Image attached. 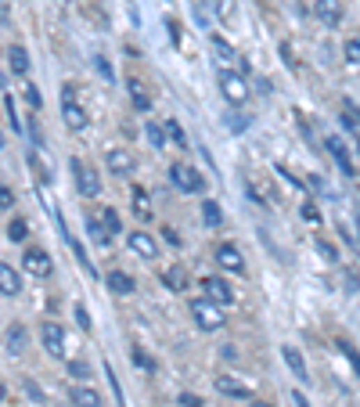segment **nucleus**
Returning a JSON list of instances; mask_svg holds the SVG:
<instances>
[{"instance_id": "nucleus-26", "label": "nucleus", "mask_w": 360, "mask_h": 407, "mask_svg": "<svg viewBox=\"0 0 360 407\" xmlns=\"http://www.w3.org/2000/svg\"><path fill=\"white\" fill-rule=\"evenodd\" d=\"M202 217H205V224H209V227H217V224L224 220V213H220V206H217V202H202Z\"/></svg>"}, {"instance_id": "nucleus-10", "label": "nucleus", "mask_w": 360, "mask_h": 407, "mask_svg": "<svg viewBox=\"0 0 360 407\" xmlns=\"http://www.w3.org/2000/svg\"><path fill=\"white\" fill-rule=\"evenodd\" d=\"M130 249L137 256H144V260H155V256H159V242L148 231H130Z\"/></svg>"}, {"instance_id": "nucleus-35", "label": "nucleus", "mask_w": 360, "mask_h": 407, "mask_svg": "<svg viewBox=\"0 0 360 407\" xmlns=\"http://www.w3.org/2000/svg\"><path fill=\"white\" fill-rule=\"evenodd\" d=\"M94 66H97V72H101L104 79H112V66H109V61H104V58H97Z\"/></svg>"}, {"instance_id": "nucleus-33", "label": "nucleus", "mask_w": 360, "mask_h": 407, "mask_svg": "<svg viewBox=\"0 0 360 407\" xmlns=\"http://www.w3.org/2000/svg\"><path fill=\"white\" fill-rule=\"evenodd\" d=\"M317 252H321V256H328V260H338L335 245H328V242H317Z\"/></svg>"}, {"instance_id": "nucleus-3", "label": "nucleus", "mask_w": 360, "mask_h": 407, "mask_svg": "<svg viewBox=\"0 0 360 407\" xmlns=\"http://www.w3.org/2000/svg\"><path fill=\"white\" fill-rule=\"evenodd\" d=\"M169 181H173L180 191H187V195H202V191H205V177L202 174H195V169L191 166H169Z\"/></svg>"}, {"instance_id": "nucleus-29", "label": "nucleus", "mask_w": 360, "mask_h": 407, "mask_svg": "<svg viewBox=\"0 0 360 407\" xmlns=\"http://www.w3.org/2000/svg\"><path fill=\"white\" fill-rule=\"evenodd\" d=\"M69 375L72 378H91V364L87 360H69Z\"/></svg>"}, {"instance_id": "nucleus-11", "label": "nucleus", "mask_w": 360, "mask_h": 407, "mask_svg": "<svg viewBox=\"0 0 360 407\" xmlns=\"http://www.w3.org/2000/svg\"><path fill=\"white\" fill-rule=\"evenodd\" d=\"M18 292H22V277L11 263L0 260V295H18Z\"/></svg>"}, {"instance_id": "nucleus-38", "label": "nucleus", "mask_w": 360, "mask_h": 407, "mask_svg": "<svg viewBox=\"0 0 360 407\" xmlns=\"http://www.w3.org/2000/svg\"><path fill=\"white\" fill-rule=\"evenodd\" d=\"M343 353L350 357V364H353V368L360 371V353H353V346H343Z\"/></svg>"}, {"instance_id": "nucleus-16", "label": "nucleus", "mask_w": 360, "mask_h": 407, "mask_svg": "<svg viewBox=\"0 0 360 407\" xmlns=\"http://www.w3.org/2000/svg\"><path fill=\"white\" fill-rule=\"evenodd\" d=\"M26 346H29L26 325H11V328H8V353H22Z\"/></svg>"}, {"instance_id": "nucleus-18", "label": "nucleus", "mask_w": 360, "mask_h": 407, "mask_svg": "<svg viewBox=\"0 0 360 407\" xmlns=\"http://www.w3.org/2000/svg\"><path fill=\"white\" fill-rule=\"evenodd\" d=\"M109 289H112L116 295H130V292H134V277L126 274V270H112V274H109Z\"/></svg>"}, {"instance_id": "nucleus-9", "label": "nucleus", "mask_w": 360, "mask_h": 407, "mask_svg": "<svg viewBox=\"0 0 360 407\" xmlns=\"http://www.w3.org/2000/svg\"><path fill=\"white\" fill-rule=\"evenodd\" d=\"M104 166H109V174L126 177V174L134 169V155L126 152V148H109V155H104Z\"/></svg>"}, {"instance_id": "nucleus-13", "label": "nucleus", "mask_w": 360, "mask_h": 407, "mask_svg": "<svg viewBox=\"0 0 360 407\" xmlns=\"http://www.w3.org/2000/svg\"><path fill=\"white\" fill-rule=\"evenodd\" d=\"M61 116H65V123L72 126V130H83V126H87V112H83L69 94H65V101H61Z\"/></svg>"}, {"instance_id": "nucleus-6", "label": "nucleus", "mask_w": 360, "mask_h": 407, "mask_svg": "<svg viewBox=\"0 0 360 407\" xmlns=\"http://www.w3.org/2000/svg\"><path fill=\"white\" fill-rule=\"evenodd\" d=\"M217 263H220L224 270H230V274H245V260H242V252H238V245H230V242L217 245Z\"/></svg>"}, {"instance_id": "nucleus-17", "label": "nucleus", "mask_w": 360, "mask_h": 407, "mask_svg": "<svg viewBox=\"0 0 360 407\" xmlns=\"http://www.w3.org/2000/svg\"><path fill=\"white\" fill-rule=\"evenodd\" d=\"M72 404H76V407H104L101 393L87 390V385H76V390H72Z\"/></svg>"}, {"instance_id": "nucleus-39", "label": "nucleus", "mask_w": 360, "mask_h": 407, "mask_svg": "<svg viewBox=\"0 0 360 407\" xmlns=\"http://www.w3.org/2000/svg\"><path fill=\"white\" fill-rule=\"evenodd\" d=\"M292 400H295V407H310V400H306V397H303L299 390H295V393H292Z\"/></svg>"}, {"instance_id": "nucleus-20", "label": "nucleus", "mask_w": 360, "mask_h": 407, "mask_svg": "<svg viewBox=\"0 0 360 407\" xmlns=\"http://www.w3.org/2000/svg\"><path fill=\"white\" fill-rule=\"evenodd\" d=\"M8 58H11L15 76H26V72H29V54H26V47H11V51H8Z\"/></svg>"}, {"instance_id": "nucleus-5", "label": "nucleus", "mask_w": 360, "mask_h": 407, "mask_svg": "<svg viewBox=\"0 0 360 407\" xmlns=\"http://www.w3.org/2000/svg\"><path fill=\"white\" fill-rule=\"evenodd\" d=\"M217 83H220V94H224L230 105H242V101L249 98L245 79H242V76H235V72H227V69H224V72L217 76Z\"/></svg>"}, {"instance_id": "nucleus-12", "label": "nucleus", "mask_w": 360, "mask_h": 407, "mask_svg": "<svg viewBox=\"0 0 360 407\" xmlns=\"http://www.w3.org/2000/svg\"><path fill=\"white\" fill-rule=\"evenodd\" d=\"M202 289L209 292V299H213V303H235V292H230V285L220 282V277H205Z\"/></svg>"}, {"instance_id": "nucleus-19", "label": "nucleus", "mask_w": 360, "mask_h": 407, "mask_svg": "<svg viewBox=\"0 0 360 407\" xmlns=\"http://www.w3.org/2000/svg\"><path fill=\"white\" fill-rule=\"evenodd\" d=\"M217 390L227 393V397H249V385L245 382H235L230 375H217Z\"/></svg>"}, {"instance_id": "nucleus-30", "label": "nucleus", "mask_w": 360, "mask_h": 407, "mask_svg": "<svg viewBox=\"0 0 360 407\" xmlns=\"http://www.w3.org/2000/svg\"><path fill=\"white\" fill-rule=\"evenodd\" d=\"M346 61H353V66H360V36L346 40Z\"/></svg>"}, {"instance_id": "nucleus-22", "label": "nucleus", "mask_w": 360, "mask_h": 407, "mask_svg": "<svg viewBox=\"0 0 360 407\" xmlns=\"http://www.w3.org/2000/svg\"><path fill=\"white\" fill-rule=\"evenodd\" d=\"M213 51H217V54H220L224 61H242V58H238V51L230 47V44H227L224 36H213Z\"/></svg>"}, {"instance_id": "nucleus-34", "label": "nucleus", "mask_w": 360, "mask_h": 407, "mask_svg": "<svg viewBox=\"0 0 360 407\" xmlns=\"http://www.w3.org/2000/svg\"><path fill=\"white\" fill-rule=\"evenodd\" d=\"M11 206H15V195L8 187H0V209H11Z\"/></svg>"}, {"instance_id": "nucleus-28", "label": "nucleus", "mask_w": 360, "mask_h": 407, "mask_svg": "<svg viewBox=\"0 0 360 407\" xmlns=\"http://www.w3.org/2000/svg\"><path fill=\"white\" fill-rule=\"evenodd\" d=\"M101 217H104V231H109V234H119V231H123V224H119V213H116V209H104Z\"/></svg>"}, {"instance_id": "nucleus-2", "label": "nucleus", "mask_w": 360, "mask_h": 407, "mask_svg": "<svg viewBox=\"0 0 360 407\" xmlns=\"http://www.w3.org/2000/svg\"><path fill=\"white\" fill-rule=\"evenodd\" d=\"M69 166H72V177H76L79 195H83V199H97V195H101V177H97V169H91L87 162H79V159H72Z\"/></svg>"}, {"instance_id": "nucleus-27", "label": "nucleus", "mask_w": 360, "mask_h": 407, "mask_svg": "<svg viewBox=\"0 0 360 407\" xmlns=\"http://www.w3.org/2000/svg\"><path fill=\"white\" fill-rule=\"evenodd\" d=\"M166 134L173 137V141H177L180 148H187V134L180 130V123H177V119H166Z\"/></svg>"}, {"instance_id": "nucleus-31", "label": "nucleus", "mask_w": 360, "mask_h": 407, "mask_svg": "<svg viewBox=\"0 0 360 407\" xmlns=\"http://www.w3.org/2000/svg\"><path fill=\"white\" fill-rule=\"evenodd\" d=\"M76 321H79L83 332H91V314H87V307H76Z\"/></svg>"}, {"instance_id": "nucleus-7", "label": "nucleus", "mask_w": 360, "mask_h": 407, "mask_svg": "<svg viewBox=\"0 0 360 407\" xmlns=\"http://www.w3.org/2000/svg\"><path fill=\"white\" fill-rule=\"evenodd\" d=\"M313 15L324 26H338L343 22V0H313Z\"/></svg>"}, {"instance_id": "nucleus-24", "label": "nucleus", "mask_w": 360, "mask_h": 407, "mask_svg": "<svg viewBox=\"0 0 360 407\" xmlns=\"http://www.w3.org/2000/svg\"><path fill=\"white\" fill-rule=\"evenodd\" d=\"M26 234H29V224H26L22 217H15V220L8 224V238H11V242H26Z\"/></svg>"}, {"instance_id": "nucleus-14", "label": "nucleus", "mask_w": 360, "mask_h": 407, "mask_svg": "<svg viewBox=\"0 0 360 407\" xmlns=\"http://www.w3.org/2000/svg\"><path fill=\"white\" fill-rule=\"evenodd\" d=\"M324 148H328V152H331V159H335V166H338V169H343V174H346V177H353V162H350V155H346V148H343V141H338V137H328V141H324Z\"/></svg>"}, {"instance_id": "nucleus-15", "label": "nucleus", "mask_w": 360, "mask_h": 407, "mask_svg": "<svg viewBox=\"0 0 360 407\" xmlns=\"http://www.w3.org/2000/svg\"><path fill=\"white\" fill-rule=\"evenodd\" d=\"M281 357H285V364H288V371H292L295 378L306 382V360H303V353L295 350V346H281Z\"/></svg>"}, {"instance_id": "nucleus-32", "label": "nucleus", "mask_w": 360, "mask_h": 407, "mask_svg": "<svg viewBox=\"0 0 360 407\" xmlns=\"http://www.w3.org/2000/svg\"><path fill=\"white\" fill-rule=\"evenodd\" d=\"M26 101L33 105V109H40V91L33 87V83H26Z\"/></svg>"}, {"instance_id": "nucleus-42", "label": "nucleus", "mask_w": 360, "mask_h": 407, "mask_svg": "<svg viewBox=\"0 0 360 407\" xmlns=\"http://www.w3.org/2000/svg\"><path fill=\"white\" fill-rule=\"evenodd\" d=\"M0 148H4V137H0Z\"/></svg>"}, {"instance_id": "nucleus-40", "label": "nucleus", "mask_w": 360, "mask_h": 407, "mask_svg": "<svg viewBox=\"0 0 360 407\" xmlns=\"http://www.w3.org/2000/svg\"><path fill=\"white\" fill-rule=\"evenodd\" d=\"M4 397H8V390H4V382H0V404H4Z\"/></svg>"}, {"instance_id": "nucleus-41", "label": "nucleus", "mask_w": 360, "mask_h": 407, "mask_svg": "<svg viewBox=\"0 0 360 407\" xmlns=\"http://www.w3.org/2000/svg\"><path fill=\"white\" fill-rule=\"evenodd\" d=\"M252 407H270V404H263V400H256V404H252Z\"/></svg>"}, {"instance_id": "nucleus-1", "label": "nucleus", "mask_w": 360, "mask_h": 407, "mask_svg": "<svg viewBox=\"0 0 360 407\" xmlns=\"http://www.w3.org/2000/svg\"><path fill=\"white\" fill-rule=\"evenodd\" d=\"M191 314H195V325L202 328V332H217V328H224V310L213 303V299H195L191 303Z\"/></svg>"}, {"instance_id": "nucleus-25", "label": "nucleus", "mask_w": 360, "mask_h": 407, "mask_svg": "<svg viewBox=\"0 0 360 407\" xmlns=\"http://www.w3.org/2000/svg\"><path fill=\"white\" fill-rule=\"evenodd\" d=\"M166 126H159V123H148V141H152V148H166Z\"/></svg>"}, {"instance_id": "nucleus-37", "label": "nucleus", "mask_w": 360, "mask_h": 407, "mask_svg": "<svg viewBox=\"0 0 360 407\" xmlns=\"http://www.w3.org/2000/svg\"><path fill=\"white\" fill-rule=\"evenodd\" d=\"M303 217H306L310 224H317V220H321V213H317L313 206H303Z\"/></svg>"}, {"instance_id": "nucleus-23", "label": "nucleus", "mask_w": 360, "mask_h": 407, "mask_svg": "<svg viewBox=\"0 0 360 407\" xmlns=\"http://www.w3.org/2000/svg\"><path fill=\"white\" fill-rule=\"evenodd\" d=\"M134 209H137V217H152V202H148L144 187H134Z\"/></svg>"}, {"instance_id": "nucleus-8", "label": "nucleus", "mask_w": 360, "mask_h": 407, "mask_svg": "<svg viewBox=\"0 0 360 407\" xmlns=\"http://www.w3.org/2000/svg\"><path fill=\"white\" fill-rule=\"evenodd\" d=\"M22 267H26L33 277H47V274H51V256H47L44 249H29V252L22 256Z\"/></svg>"}, {"instance_id": "nucleus-4", "label": "nucleus", "mask_w": 360, "mask_h": 407, "mask_svg": "<svg viewBox=\"0 0 360 407\" xmlns=\"http://www.w3.org/2000/svg\"><path fill=\"white\" fill-rule=\"evenodd\" d=\"M40 339H44V350H47L51 357H65V328H61L58 321H44Z\"/></svg>"}, {"instance_id": "nucleus-21", "label": "nucleus", "mask_w": 360, "mask_h": 407, "mask_svg": "<svg viewBox=\"0 0 360 407\" xmlns=\"http://www.w3.org/2000/svg\"><path fill=\"white\" fill-rule=\"evenodd\" d=\"M130 98H134V109H137V112H148V109H152V101H148V94H144V87H141L137 79H130Z\"/></svg>"}, {"instance_id": "nucleus-36", "label": "nucleus", "mask_w": 360, "mask_h": 407, "mask_svg": "<svg viewBox=\"0 0 360 407\" xmlns=\"http://www.w3.org/2000/svg\"><path fill=\"white\" fill-rule=\"evenodd\" d=\"M180 404H184V407H202V400H198L195 393H184V397H180Z\"/></svg>"}]
</instances>
